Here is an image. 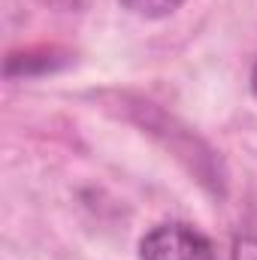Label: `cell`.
Returning <instances> with one entry per match:
<instances>
[{
    "instance_id": "1",
    "label": "cell",
    "mask_w": 257,
    "mask_h": 260,
    "mask_svg": "<svg viewBox=\"0 0 257 260\" xmlns=\"http://www.w3.org/2000/svg\"><path fill=\"white\" fill-rule=\"evenodd\" d=\"M139 257L142 260H218L209 236H203L197 227L170 221L157 224L154 230L145 233L139 242Z\"/></svg>"
},
{
    "instance_id": "2",
    "label": "cell",
    "mask_w": 257,
    "mask_h": 260,
    "mask_svg": "<svg viewBox=\"0 0 257 260\" xmlns=\"http://www.w3.org/2000/svg\"><path fill=\"white\" fill-rule=\"evenodd\" d=\"M130 12L136 15H145V18H160V15H170L173 9H179L185 0H121Z\"/></svg>"
},
{
    "instance_id": "3",
    "label": "cell",
    "mask_w": 257,
    "mask_h": 260,
    "mask_svg": "<svg viewBox=\"0 0 257 260\" xmlns=\"http://www.w3.org/2000/svg\"><path fill=\"white\" fill-rule=\"evenodd\" d=\"M233 260H257V236H245L233 245Z\"/></svg>"
},
{
    "instance_id": "4",
    "label": "cell",
    "mask_w": 257,
    "mask_h": 260,
    "mask_svg": "<svg viewBox=\"0 0 257 260\" xmlns=\"http://www.w3.org/2000/svg\"><path fill=\"white\" fill-rule=\"evenodd\" d=\"M251 91L257 94V61H254V70H251Z\"/></svg>"
}]
</instances>
